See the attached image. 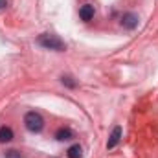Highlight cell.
<instances>
[{"label":"cell","mask_w":158,"mask_h":158,"mask_svg":"<svg viewBox=\"0 0 158 158\" xmlns=\"http://www.w3.org/2000/svg\"><path fill=\"white\" fill-rule=\"evenodd\" d=\"M6 6H7V2H6V0H0V9H4Z\"/></svg>","instance_id":"cell-11"},{"label":"cell","mask_w":158,"mask_h":158,"mask_svg":"<svg viewBox=\"0 0 158 158\" xmlns=\"http://www.w3.org/2000/svg\"><path fill=\"white\" fill-rule=\"evenodd\" d=\"M42 48H46V50H53V52H64L66 50V44H64V40H61L57 35H52V33H44V35H40L39 39H37Z\"/></svg>","instance_id":"cell-1"},{"label":"cell","mask_w":158,"mask_h":158,"mask_svg":"<svg viewBox=\"0 0 158 158\" xmlns=\"http://www.w3.org/2000/svg\"><path fill=\"white\" fill-rule=\"evenodd\" d=\"M24 125H26V129L30 132H40L42 127H44V119H42V116H40L39 112L31 110V112H28L24 116Z\"/></svg>","instance_id":"cell-2"},{"label":"cell","mask_w":158,"mask_h":158,"mask_svg":"<svg viewBox=\"0 0 158 158\" xmlns=\"http://www.w3.org/2000/svg\"><path fill=\"white\" fill-rule=\"evenodd\" d=\"M79 17H81V20H85V22L92 20V19H94V6H92V4L81 6V7H79Z\"/></svg>","instance_id":"cell-4"},{"label":"cell","mask_w":158,"mask_h":158,"mask_svg":"<svg viewBox=\"0 0 158 158\" xmlns=\"http://www.w3.org/2000/svg\"><path fill=\"white\" fill-rule=\"evenodd\" d=\"M61 81H63V85H66V86H70V88H74V86H76V83L72 81V77H68V76H63Z\"/></svg>","instance_id":"cell-10"},{"label":"cell","mask_w":158,"mask_h":158,"mask_svg":"<svg viewBox=\"0 0 158 158\" xmlns=\"http://www.w3.org/2000/svg\"><path fill=\"white\" fill-rule=\"evenodd\" d=\"M11 140H13V131H11V127H0V143L11 142Z\"/></svg>","instance_id":"cell-7"},{"label":"cell","mask_w":158,"mask_h":158,"mask_svg":"<svg viewBox=\"0 0 158 158\" xmlns=\"http://www.w3.org/2000/svg\"><path fill=\"white\" fill-rule=\"evenodd\" d=\"M74 136V132L68 129V127H61V129H57V132H55V138L59 140V142H66V140H70Z\"/></svg>","instance_id":"cell-6"},{"label":"cell","mask_w":158,"mask_h":158,"mask_svg":"<svg viewBox=\"0 0 158 158\" xmlns=\"http://www.w3.org/2000/svg\"><path fill=\"white\" fill-rule=\"evenodd\" d=\"M66 156L68 158H81L83 156V149H81V145H79V143L72 145V147L66 151Z\"/></svg>","instance_id":"cell-8"},{"label":"cell","mask_w":158,"mask_h":158,"mask_svg":"<svg viewBox=\"0 0 158 158\" xmlns=\"http://www.w3.org/2000/svg\"><path fill=\"white\" fill-rule=\"evenodd\" d=\"M4 158H22V155L19 151H15V149H9V151L4 153Z\"/></svg>","instance_id":"cell-9"},{"label":"cell","mask_w":158,"mask_h":158,"mask_svg":"<svg viewBox=\"0 0 158 158\" xmlns=\"http://www.w3.org/2000/svg\"><path fill=\"white\" fill-rule=\"evenodd\" d=\"M121 26H123L125 30H134V28L138 26V15H134V13H125V15L121 17Z\"/></svg>","instance_id":"cell-3"},{"label":"cell","mask_w":158,"mask_h":158,"mask_svg":"<svg viewBox=\"0 0 158 158\" xmlns=\"http://www.w3.org/2000/svg\"><path fill=\"white\" fill-rule=\"evenodd\" d=\"M119 138H121V127H114L110 136H109V142H107V149H114L118 145Z\"/></svg>","instance_id":"cell-5"}]
</instances>
